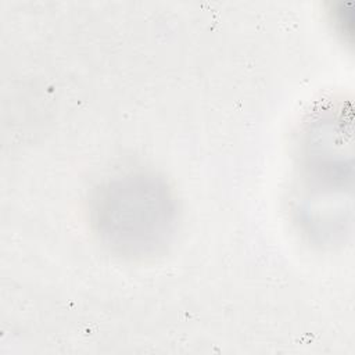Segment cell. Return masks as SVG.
<instances>
[{"label":"cell","mask_w":355,"mask_h":355,"mask_svg":"<svg viewBox=\"0 0 355 355\" xmlns=\"http://www.w3.org/2000/svg\"><path fill=\"white\" fill-rule=\"evenodd\" d=\"M169 207L165 193L140 184L108 189L98 205V223L118 247L129 250L157 244L168 232Z\"/></svg>","instance_id":"6da1fadb"}]
</instances>
